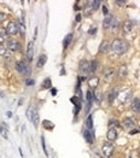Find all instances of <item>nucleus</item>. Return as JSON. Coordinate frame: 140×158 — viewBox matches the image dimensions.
Wrapping results in <instances>:
<instances>
[{
  "instance_id": "1",
  "label": "nucleus",
  "mask_w": 140,
  "mask_h": 158,
  "mask_svg": "<svg viewBox=\"0 0 140 158\" xmlns=\"http://www.w3.org/2000/svg\"><path fill=\"white\" fill-rule=\"evenodd\" d=\"M128 47H129L128 42L126 40H123V39H115V40L112 41V44H111V50L116 54L126 53L127 50H128Z\"/></svg>"
},
{
  "instance_id": "2",
  "label": "nucleus",
  "mask_w": 140,
  "mask_h": 158,
  "mask_svg": "<svg viewBox=\"0 0 140 158\" xmlns=\"http://www.w3.org/2000/svg\"><path fill=\"white\" fill-rule=\"evenodd\" d=\"M27 117H28V120L30 121L35 127L39 126V121H40V116H39V112L35 107H29L28 109V111H27Z\"/></svg>"
},
{
  "instance_id": "3",
  "label": "nucleus",
  "mask_w": 140,
  "mask_h": 158,
  "mask_svg": "<svg viewBox=\"0 0 140 158\" xmlns=\"http://www.w3.org/2000/svg\"><path fill=\"white\" fill-rule=\"evenodd\" d=\"M16 69H17V70L21 73L23 76H29V75L32 74L30 66H29V65L27 64V62H24V61H18L17 64H16Z\"/></svg>"
},
{
  "instance_id": "4",
  "label": "nucleus",
  "mask_w": 140,
  "mask_h": 158,
  "mask_svg": "<svg viewBox=\"0 0 140 158\" xmlns=\"http://www.w3.org/2000/svg\"><path fill=\"white\" fill-rule=\"evenodd\" d=\"M6 47L8 48L11 52H19L22 50V46L17 40H7L6 42Z\"/></svg>"
},
{
  "instance_id": "5",
  "label": "nucleus",
  "mask_w": 140,
  "mask_h": 158,
  "mask_svg": "<svg viewBox=\"0 0 140 158\" xmlns=\"http://www.w3.org/2000/svg\"><path fill=\"white\" fill-rule=\"evenodd\" d=\"M131 97H132V91L131 90H124L123 92H119L118 94V100L121 104H124L127 102H129V99H131Z\"/></svg>"
},
{
  "instance_id": "6",
  "label": "nucleus",
  "mask_w": 140,
  "mask_h": 158,
  "mask_svg": "<svg viewBox=\"0 0 140 158\" xmlns=\"http://www.w3.org/2000/svg\"><path fill=\"white\" fill-rule=\"evenodd\" d=\"M78 70L82 75H88L91 74V62H87V61H82L80 63L78 66Z\"/></svg>"
},
{
  "instance_id": "7",
  "label": "nucleus",
  "mask_w": 140,
  "mask_h": 158,
  "mask_svg": "<svg viewBox=\"0 0 140 158\" xmlns=\"http://www.w3.org/2000/svg\"><path fill=\"white\" fill-rule=\"evenodd\" d=\"M118 94H119V87H117V86L112 87L111 90L109 91V94H107V102H109V104H111L116 99V98L118 97Z\"/></svg>"
},
{
  "instance_id": "8",
  "label": "nucleus",
  "mask_w": 140,
  "mask_h": 158,
  "mask_svg": "<svg viewBox=\"0 0 140 158\" xmlns=\"http://www.w3.org/2000/svg\"><path fill=\"white\" fill-rule=\"evenodd\" d=\"M136 120L135 118H133V117H127L126 120L123 121V127L126 128V129L128 130V129H132V128H134V127H136Z\"/></svg>"
},
{
  "instance_id": "9",
  "label": "nucleus",
  "mask_w": 140,
  "mask_h": 158,
  "mask_svg": "<svg viewBox=\"0 0 140 158\" xmlns=\"http://www.w3.org/2000/svg\"><path fill=\"white\" fill-rule=\"evenodd\" d=\"M103 153H104V156L105 157H110V156H111L112 154V152H114V146H112V144H110L109 141L107 142H105L104 145H103Z\"/></svg>"
},
{
  "instance_id": "10",
  "label": "nucleus",
  "mask_w": 140,
  "mask_h": 158,
  "mask_svg": "<svg viewBox=\"0 0 140 158\" xmlns=\"http://www.w3.org/2000/svg\"><path fill=\"white\" fill-rule=\"evenodd\" d=\"M6 30H7V34H8V35H17V34H18V25H17V23L10 22V23L7 24Z\"/></svg>"
},
{
  "instance_id": "11",
  "label": "nucleus",
  "mask_w": 140,
  "mask_h": 158,
  "mask_svg": "<svg viewBox=\"0 0 140 158\" xmlns=\"http://www.w3.org/2000/svg\"><path fill=\"white\" fill-rule=\"evenodd\" d=\"M115 75H116V70L115 69H112V68H109V69H106V70L104 71V78H105V81H112L114 80V77H115Z\"/></svg>"
},
{
  "instance_id": "12",
  "label": "nucleus",
  "mask_w": 140,
  "mask_h": 158,
  "mask_svg": "<svg viewBox=\"0 0 140 158\" xmlns=\"http://www.w3.org/2000/svg\"><path fill=\"white\" fill-rule=\"evenodd\" d=\"M119 27H121V23H119L118 19L117 18H112L111 24H110V30H111V33L112 34H117Z\"/></svg>"
},
{
  "instance_id": "13",
  "label": "nucleus",
  "mask_w": 140,
  "mask_h": 158,
  "mask_svg": "<svg viewBox=\"0 0 140 158\" xmlns=\"http://www.w3.org/2000/svg\"><path fill=\"white\" fill-rule=\"evenodd\" d=\"M33 56H34V42L30 41L28 44V47H27V61L32 62L33 61Z\"/></svg>"
},
{
  "instance_id": "14",
  "label": "nucleus",
  "mask_w": 140,
  "mask_h": 158,
  "mask_svg": "<svg viewBox=\"0 0 140 158\" xmlns=\"http://www.w3.org/2000/svg\"><path fill=\"white\" fill-rule=\"evenodd\" d=\"M106 138L109 139V141H115L117 139V130H116V128L110 127L107 133H106Z\"/></svg>"
},
{
  "instance_id": "15",
  "label": "nucleus",
  "mask_w": 140,
  "mask_h": 158,
  "mask_svg": "<svg viewBox=\"0 0 140 158\" xmlns=\"http://www.w3.org/2000/svg\"><path fill=\"white\" fill-rule=\"evenodd\" d=\"M110 48H111V45H110V42L107 40H104L100 44V46H99V51H100L102 53H109Z\"/></svg>"
},
{
  "instance_id": "16",
  "label": "nucleus",
  "mask_w": 140,
  "mask_h": 158,
  "mask_svg": "<svg viewBox=\"0 0 140 158\" xmlns=\"http://www.w3.org/2000/svg\"><path fill=\"white\" fill-rule=\"evenodd\" d=\"M83 136H85V139L88 144H93V140H94V132H91V130H88L86 129L83 132Z\"/></svg>"
},
{
  "instance_id": "17",
  "label": "nucleus",
  "mask_w": 140,
  "mask_h": 158,
  "mask_svg": "<svg viewBox=\"0 0 140 158\" xmlns=\"http://www.w3.org/2000/svg\"><path fill=\"white\" fill-rule=\"evenodd\" d=\"M18 33L21 34L22 37L25 36V25H24V16L23 15L21 17V22L18 23Z\"/></svg>"
},
{
  "instance_id": "18",
  "label": "nucleus",
  "mask_w": 140,
  "mask_h": 158,
  "mask_svg": "<svg viewBox=\"0 0 140 158\" xmlns=\"http://www.w3.org/2000/svg\"><path fill=\"white\" fill-rule=\"evenodd\" d=\"M80 100H81V99H78L77 97H73L71 99H70V102L75 105V115H77L78 111H80V109H81V102H80Z\"/></svg>"
},
{
  "instance_id": "19",
  "label": "nucleus",
  "mask_w": 140,
  "mask_h": 158,
  "mask_svg": "<svg viewBox=\"0 0 140 158\" xmlns=\"http://www.w3.org/2000/svg\"><path fill=\"white\" fill-rule=\"evenodd\" d=\"M132 110L135 114H139L140 115V99H139V98L132 100Z\"/></svg>"
},
{
  "instance_id": "20",
  "label": "nucleus",
  "mask_w": 140,
  "mask_h": 158,
  "mask_svg": "<svg viewBox=\"0 0 140 158\" xmlns=\"http://www.w3.org/2000/svg\"><path fill=\"white\" fill-rule=\"evenodd\" d=\"M132 29H133V23L131 21H126L123 23V27H122V30L124 34H129L132 32Z\"/></svg>"
},
{
  "instance_id": "21",
  "label": "nucleus",
  "mask_w": 140,
  "mask_h": 158,
  "mask_svg": "<svg viewBox=\"0 0 140 158\" xmlns=\"http://www.w3.org/2000/svg\"><path fill=\"white\" fill-rule=\"evenodd\" d=\"M117 74H118V77L124 78V77L128 75V68H127L126 65H121V66L118 68V71H117Z\"/></svg>"
},
{
  "instance_id": "22",
  "label": "nucleus",
  "mask_w": 140,
  "mask_h": 158,
  "mask_svg": "<svg viewBox=\"0 0 140 158\" xmlns=\"http://www.w3.org/2000/svg\"><path fill=\"white\" fill-rule=\"evenodd\" d=\"M86 100H87V112H88V110L92 106V102H93V93H92V91L88 90V92L86 94Z\"/></svg>"
},
{
  "instance_id": "23",
  "label": "nucleus",
  "mask_w": 140,
  "mask_h": 158,
  "mask_svg": "<svg viewBox=\"0 0 140 158\" xmlns=\"http://www.w3.org/2000/svg\"><path fill=\"white\" fill-rule=\"evenodd\" d=\"M112 16L111 15H106L105 18H104V21H103V27L104 29H109L110 28V24H111V21H112Z\"/></svg>"
},
{
  "instance_id": "24",
  "label": "nucleus",
  "mask_w": 140,
  "mask_h": 158,
  "mask_svg": "<svg viewBox=\"0 0 140 158\" xmlns=\"http://www.w3.org/2000/svg\"><path fill=\"white\" fill-rule=\"evenodd\" d=\"M7 130H8V127L6 123H1L0 126V133L4 136V139H8V134H7Z\"/></svg>"
},
{
  "instance_id": "25",
  "label": "nucleus",
  "mask_w": 140,
  "mask_h": 158,
  "mask_svg": "<svg viewBox=\"0 0 140 158\" xmlns=\"http://www.w3.org/2000/svg\"><path fill=\"white\" fill-rule=\"evenodd\" d=\"M98 85H99V78L98 77H92V78H89L88 80V86H89V88H97L98 87Z\"/></svg>"
},
{
  "instance_id": "26",
  "label": "nucleus",
  "mask_w": 140,
  "mask_h": 158,
  "mask_svg": "<svg viewBox=\"0 0 140 158\" xmlns=\"http://www.w3.org/2000/svg\"><path fill=\"white\" fill-rule=\"evenodd\" d=\"M46 61H47V56L46 54H41L37 59V68H42L45 64H46Z\"/></svg>"
},
{
  "instance_id": "27",
  "label": "nucleus",
  "mask_w": 140,
  "mask_h": 158,
  "mask_svg": "<svg viewBox=\"0 0 140 158\" xmlns=\"http://www.w3.org/2000/svg\"><path fill=\"white\" fill-rule=\"evenodd\" d=\"M71 40H73V34L70 33V34H68V35L64 37V40H63V47H64V50H66V47L70 45Z\"/></svg>"
},
{
  "instance_id": "28",
  "label": "nucleus",
  "mask_w": 140,
  "mask_h": 158,
  "mask_svg": "<svg viewBox=\"0 0 140 158\" xmlns=\"http://www.w3.org/2000/svg\"><path fill=\"white\" fill-rule=\"evenodd\" d=\"M86 126H87V129H88V130L93 132V120H92V116H91V115L87 117V120H86Z\"/></svg>"
},
{
  "instance_id": "29",
  "label": "nucleus",
  "mask_w": 140,
  "mask_h": 158,
  "mask_svg": "<svg viewBox=\"0 0 140 158\" xmlns=\"http://www.w3.org/2000/svg\"><path fill=\"white\" fill-rule=\"evenodd\" d=\"M51 85H52V82H51V78H46V80L44 81V83H42V88L44 90H51Z\"/></svg>"
},
{
  "instance_id": "30",
  "label": "nucleus",
  "mask_w": 140,
  "mask_h": 158,
  "mask_svg": "<svg viewBox=\"0 0 140 158\" xmlns=\"http://www.w3.org/2000/svg\"><path fill=\"white\" fill-rule=\"evenodd\" d=\"M89 4H91L93 10H98L99 6H100V4H102V1H99V0H92V1H89Z\"/></svg>"
},
{
  "instance_id": "31",
  "label": "nucleus",
  "mask_w": 140,
  "mask_h": 158,
  "mask_svg": "<svg viewBox=\"0 0 140 158\" xmlns=\"http://www.w3.org/2000/svg\"><path fill=\"white\" fill-rule=\"evenodd\" d=\"M92 10H93V8H92L91 4H89V1H88V3L86 4V6H85V11H83L85 15H86V16H89V15H91V12H92Z\"/></svg>"
},
{
  "instance_id": "32",
  "label": "nucleus",
  "mask_w": 140,
  "mask_h": 158,
  "mask_svg": "<svg viewBox=\"0 0 140 158\" xmlns=\"http://www.w3.org/2000/svg\"><path fill=\"white\" fill-rule=\"evenodd\" d=\"M97 66H98L97 61H92L91 62V74H94L97 71Z\"/></svg>"
},
{
  "instance_id": "33",
  "label": "nucleus",
  "mask_w": 140,
  "mask_h": 158,
  "mask_svg": "<svg viewBox=\"0 0 140 158\" xmlns=\"http://www.w3.org/2000/svg\"><path fill=\"white\" fill-rule=\"evenodd\" d=\"M44 127L46 128V129H47V130H51V129H52V128L54 127V124H52L51 122H48V121H44Z\"/></svg>"
},
{
  "instance_id": "34",
  "label": "nucleus",
  "mask_w": 140,
  "mask_h": 158,
  "mask_svg": "<svg viewBox=\"0 0 140 158\" xmlns=\"http://www.w3.org/2000/svg\"><path fill=\"white\" fill-rule=\"evenodd\" d=\"M41 145H42V150H44L45 154L48 156V152H47V149H46V144H45V138L44 136H41Z\"/></svg>"
},
{
  "instance_id": "35",
  "label": "nucleus",
  "mask_w": 140,
  "mask_h": 158,
  "mask_svg": "<svg viewBox=\"0 0 140 158\" xmlns=\"http://www.w3.org/2000/svg\"><path fill=\"white\" fill-rule=\"evenodd\" d=\"M0 34H1L4 37H5V40L7 39V36H8V34H7V30L5 28H0Z\"/></svg>"
},
{
  "instance_id": "36",
  "label": "nucleus",
  "mask_w": 140,
  "mask_h": 158,
  "mask_svg": "<svg viewBox=\"0 0 140 158\" xmlns=\"http://www.w3.org/2000/svg\"><path fill=\"white\" fill-rule=\"evenodd\" d=\"M6 54V48L3 44H0V56H5Z\"/></svg>"
},
{
  "instance_id": "37",
  "label": "nucleus",
  "mask_w": 140,
  "mask_h": 158,
  "mask_svg": "<svg viewBox=\"0 0 140 158\" xmlns=\"http://www.w3.org/2000/svg\"><path fill=\"white\" fill-rule=\"evenodd\" d=\"M34 83H35V81L33 80V78H28V80L25 81V85H27V86H33Z\"/></svg>"
},
{
  "instance_id": "38",
  "label": "nucleus",
  "mask_w": 140,
  "mask_h": 158,
  "mask_svg": "<svg viewBox=\"0 0 140 158\" xmlns=\"http://www.w3.org/2000/svg\"><path fill=\"white\" fill-rule=\"evenodd\" d=\"M95 102H97V104L102 103V94H95Z\"/></svg>"
},
{
  "instance_id": "39",
  "label": "nucleus",
  "mask_w": 140,
  "mask_h": 158,
  "mask_svg": "<svg viewBox=\"0 0 140 158\" xmlns=\"http://www.w3.org/2000/svg\"><path fill=\"white\" fill-rule=\"evenodd\" d=\"M115 3H116V5H118V6H124V5L127 4V1H124V0H119V1L117 0V1H115Z\"/></svg>"
},
{
  "instance_id": "40",
  "label": "nucleus",
  "mask_w": 140,
  "mask_h": 158,
  "mask_svg": "<svg viewBox=\"0 0 140 158\" xmlns=\"http://www.w3.org/2000/svg\"><path fill=\"white\" fill-rule=\"evenodd\" d=\"M109 126H119V123L117 121H115V120H111L109 122Z\"/></svg>"
},
{
  "instance_id": "41",
  "label": "nucleus",
  "mask_w": 140,
  "mask_h": 158,
  "mask_svg": "<svg viewBox=\"0 0 140 158\" xmlns=\"http://www.w3.org/2000/svg\"><path fill=\"white\" fill-rule=\"evenodd\" d=\"M6 19V15L4 12H0V21H5Z\"/></svg>"
},
{
  "instance_id": "42",
  "label": "nucleus",
  "mask_w": 140,
  "mask_h": 158,
  "mask_svg": "<svg viewBox=\"0 0 140 158\" xmlns=\"http://www.w3.org/2000/svg\"><path fill=\"white\" fill-rule=\"evenodd\" d=\"M95 32H97V28H93V29H91V30H88V34L89 35H94Z\"/></svg>"
},
{
  "instance_id": "43",
  "label": "nucleus",
  "mask_w": 140,
  "mask_h": 158,
  "mask_svg": "<svg viewBox=\"0 0 140 158\" xmlns=\"http://www.w3.org/2000/svg\"><path fill=\"white\" fill-rule=\"evenodd\" d=\"M81 18H82L81 13H77V15H76V22H80V21H81Z\"/></svg>"
},
{
  "instance_id": "44",
  "label": "nucleus",
  "mask_w": 140,
  "mask_h": 158,
  "mask_svg": "<svg viewBox=\"0 0 140 158\" xmlns=\"http://www.w3.org/2000/svg\"><path fill=\"white\" fill-rule=\"evenodd\" d=\"M103 12L105 13V16L109 13V12H107V7H106V6H103Z\"/></svg>"
},
{
  "instance_id": "45",
  "label": "nucleus",
  "mask_w": 140,
  "mask_h": 158,
  "mask_svg": "<svg viewBox=\"0 0 140 158\" xmlns=\"http://www.w3.org/2000/svg\"><path fill=\"white\" fill-rule=\"evenodd\" d=\"M5 41V37L1 35V34H0V44H1V42H4Z\"/></svg>"
},
{
  "instance_id": "46",
  "label": "nucleus",
  "mask_w": 140,
  "mask_h": 158,
  "mask_svg": "<svg viewBox=\"0 0 140 158\" xmlns=\"http://www.w3.org/2000/svg\"><path fill=\"white\" fill-rule=\"evenodd\" d=\"M51 91H52V95H56L57 94V90H56V88H52Z\"/></svg>"
},
{
  "instance_id": "47",
  "label": "nucleus",
  "mask_w": 140,
  "mask_h": 158,
  "mask_svg": "<svg viewBox=\"0 0 140 158\" xmlns=\"http://www.w3.org/2000/svg\"><path fill=\"white\" fill-rule=\"evenodd\" d=\"M37 36V28H35V30H34V39Z\"/></svg>"
},
{
  "instance_id": "48",
  "label": "nucleus",
  "mask_w": 140,
  "mask_h": 158,
  "mask_svg": "<svg viewBox=\"0 0 140 158\" xmlns=\"http://www.w3.org/2000/svg\"><path fill=\"white\" fill-rule=\"evenodd\" d=\"M6 115H7V117H11V116H12V114H11V112H10V111H8V112H7Z\"/></svg>"
}]
</instances>
